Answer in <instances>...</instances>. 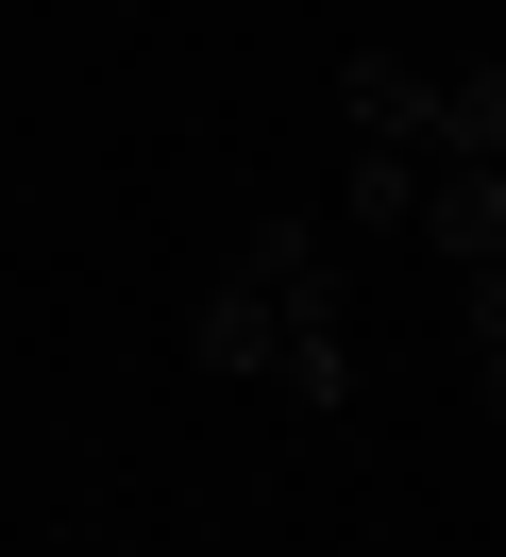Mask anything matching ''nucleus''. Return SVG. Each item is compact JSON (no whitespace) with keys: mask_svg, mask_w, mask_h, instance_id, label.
<instances>
[{"mask_svg":"<svg viewBox=\"0 0 506 557\" xmlns=\"http://www.w3.org/2000/svg\"><path fill=\"white\" fill-rule=\"evenodd\" d=\"M186 355L220 388H287V406H355V355H337V287H321V237H304V220H254V237H236V271L202 287L186 305Z\"/></svg>","mask_w":506,"mask_h":557,"instance_id":"nucleus-1","label":"nucleus"},{"mask_svg":"<svg viewBox=\"0 0 506 557\" xmlns=\"http://www.w3.org/2000/svg\"><path fill=\"white\" fill-rule=\"evenodd\" d=\"M337 119H355V152L439 170V69H422V51H355V69H337Z\"/></svg>","mask_w":506,"mask_h":557,"instance_id":"nucleus-2","label":"nucleus"},{"mask_svg":"<svg viewBox=\"0 0 506 557\" xmlns=\"http://www.w3.org/2000/svg\"><path fill=\"white\" fill-rule=\"evenodd\" d=\"M439 170H506V69H439Z\"/></svg>","mask_w":506,"mask_h":557,"instance_id":"nucleus-3","label":"nucleus"},{"mask_svg":"<svg viewBox=\"0 0 506 557\" xmlns=\"http://www.w3.org/2000/svg\"><path fill=\"white\" fill-rule=\"evenodd\" d=\"M472 406H490V422H506V338H490V355H472Z\"/></svg>","mask_w":506,"mask_h":557,"instance_id":"nucleus-4","label":"nucleus"}]
</instances>
